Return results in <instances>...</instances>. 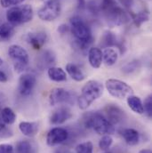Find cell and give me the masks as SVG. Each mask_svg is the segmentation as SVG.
<instances>
[{
  "instance_id": "cell-1",
  "label": "cell",
  "mask_w": 152,
  "mask_h": 153,
  "mask_svg": "<svg viewBox=\"0 0 152 153\" xmlns=\"http://www.w3.org/2000/svg\"><path fill=\"white\" fill-rule=\"evenodd\" d=\"M70 29L75 38L76 46L81 50L87 49L93 41L91 29L81 17L76 15L70 18Z\"/></svg>"
},
{
  "instance_id": "cell-2",
  "label": "cell",
  "mask_w": 152,
  "mask_h": 153,
  "mask_svg": "<svg viewBox=\"0 0 152 153\" xmlns=\"http://www.w3.org/2000/svg\"><path fill=\"white\" fill-rule=\"evenodd\" d=\"M104 92V85L98 80H89L82 87L81 94L76 98V102L81 110H86L93 102L98 100Z\"/></svg>"
},
{
  "instance_id": "cell-3",
  "label": "cell",
  "mask_w": 152,
  "mask_h": 153,
  "mask_svg": "<svg viewBox=\"0 0 152 153\" xmlns=\"http://www.w3.org/2000/svg\"><path fill=\"white\" fill-rule=\"evenodd\" d=\"M84 126L88 129H93L98 134H113L116 131L113 126L102 113L87 112L83 117Z\"/></svg>"
},
{
  "instance_id": "cell-4",
  "label": "cell",
  "mask_w": 152,
  "mask_h": 153,
  "mask_svg": "<svg viewBox=\"0 0 152 153\" xmlns=\"http://www.w3.org/2000/svg\"><path fill=\"white\" fill-rule=\"evenodd\" d=\"M34 16V11L31 5L22 4L10 7L6 12V20L13 27L30 22Z\"/></svg>"
},
{
  "instance_id": "cell-5",
  "label": "cell",
  "mask_w": 152,
  "mask_h": 153,
  "mask_svg": "<svg viewBox=\"0 0 152 153\" xmlns=\"http://www.w3.org/2000/svg\"><path fill=\"white\" fill-rule=\"evenodd\" d=\"M8 55L13 62V69L18 73H22L28 68L30 56L26 49L19 45H12L8 48Z\"/></svg>"
},
{
  "instance_id": "cell-6",
  "label": "cell",
  "mask_w": 152,
  "mask_h": 153,
  "mask_svg": "<svg viewBox=\"0 0 152 153\" xmlns=\"http://www.w3.org/2000/svg\"><path fill=\"white\" fill-rule=\"evenodd\" d=\"M105 87L109 94L116 99H125L133 94V89L125 81L110 78L105 83Z\"/></svg>"
},
{
  "instance_id": "cell-7",
  "label": "cell",
  "mask_w": 152,
  "mask_h": 153,
  "mask_svg": "<svg viewBox=\"0 0 152 153\" xmlns=\"http://www.w3.org/2000/svg\"><path fill=\"white\" fill-rule=\"evenodd\" d=\"M43 6L38 10V15L44 22H53L61 13V4L59 0H42Z\"/></svg>"
},
{
  "instance_id": "cell-8",
  "label": "cell",
  "mask_w": 152,
  "mask_h": 153,
  "mask_svg": "<svg viewBox=\"0 0 152 153\" xmlns=\"http://www.w3.org/2000/svg\"><path fill=\"white\" fill-rule=\"evenodd\" d=\"M102 14L110 26H122L130 21L128 13L118 4L102 12Z\"/></svg>"
},
{
  "instance_id": "cell-9",
  "label": "cell",
  "mask_w": 152,
  "mask_h": 153,
  "mask_svg": "<svg viewBox=\"0 0 152 153\" xmlns=\"http://www.w3.org/2000/svg\"><path fill=\"white\" fill-rule=\"evenodd\" d=\"M76 102L75 94L62 87H55L51 90L49 94V102L52 106L58 104H70L73 105Z\"/></svg>"
},
{
  "instance_id": "cell-10",
  "label": "cell",
  "mask_w": 152,
  "mask_h": 153,
  "mask_svg": "<svg viewBox=\"0 0 152 153\" xmlns=\"http://www.w3.org/2000/svg\"><path fill=\"white\" fill-rule=\"evenodd\" d=\"M37 85V78L31 73H23L19 77L18 91L22 96H30Z\"/></svg>"
},
{
  "instance_id": "cell-11",
  "label": "cell",
  "mask_w": 152,
  "mask_h": 153,
  "mask_svg": "<svg viewBox=\"0 0 152 153\" xmlns=\"http://www.w3.org/2000/svg\"><path fill=\"white\" fill-rule=\"evenodd\" d=\"M70 134L63 127H53L46 134V143L50 147H53L65 143L69 139Z\"/></svg>"
},
{
  "instance_id": "cell-12",
  "label": "cell",
  "mask_w": 152,
  "mask_h": 153,
  "mask_svg": "<svg viewBox=\"0 0 152 153\" xmlns=\"http://www.w3.org/2000/svg\"><path fill=\"white\" fill-rule=\"evenodd\" d=\"M103 115L113 126L120 124L125 118V111L120 107H118L115 104H108L104 108V114Z\"/></svg>"
},
{
  "instance_id": "cell-13",
  "label": "cell",
  "mask_w": 152,
  "mask_h": 153,
  "mask_svg": "<svg viewBox=\"0 0 152 153\" xmlns=\"http://www.w3.org/2000/svg\"><path fill=\"white\" fill-rule=\"evenodd\" d=\"M72 117V112L67 106H61L53 111L49 117V122L52 125H62Z\"/></svg>"
},
{
  "instance_id": "cell-14",
  "label": "cell",
  "mask_w": 152,
  "mask_h": 153,
  "mask_svg": "<svg viewBox=\"0 0 152 153\" xmlns=\"http://www.w3.org/2000/svg\"><path fill=\"white\" fill-rule=\"evenodd\" d=\"M24 39L33 49L39 50L46 43L48 36L44 31L29 32L24 36Z\"/></svg>"
},
{
  "instance_id": "cell-15",
  "label": "cell",
  "mask_w": 152,
  "mask_h": 153,
  "mask_svg": "<svg viewBox=\"0 0 152 153\" xmlns=\"http://www.w3.org/2000/svg\"><path fill=\"white\" fill-rule=\"evenodd\" d=\"M56 63L55 53L52 50H44L39 56L38 66L41 69H49L50 67L54 66Z\"/></svg>"
},
{
  "instance_id": "cell-16",
  "label": "cell",
  "mask_w": 152,
  "mask_h": 153,
  "mask_svg": "<svg viewBox=\"0 0 152 153\" xmlns=\"http://www.w3.org/2000/svg\"><path fill=\"white\" fill-rule=\"evenodd\" d=\"M88 62L93 69H99L102 64V51L99 47H91L88 51Z\"/></svg>"
},
{
  "instance_id": "cell-17",
  "label": "cell",
  "mask_w": 152,
  "mask_h": 153,
  "mask_svg": "<svg viewBox=\"0 0 152 153\" xmlns=\"http://www.w3.org/2000/svg\"><path fill=\"white\" fill-rule=\"evenodd\" d=\"M19 129L23 135L27 137H33L38 134L39 126L37 122L22 121L19 124Z\"/></svg>"
},
{
  "instance_id": "cell-18",
  "label": "cell",
  "mask_w": 152,
  "mask_h": 153,
  "mask_svg": "<svg viewBox=\"0 0 152 153\" xmlns=\"http://www.w3.org/2000/svg\"><path fill=\"white\" fill-rule=\"evenodd\" d=\"M121 135L123 136L126 144L130 146H135L139 143L140 141V134L134 128H125L121 132Z\"/></svg>"
},
{
  "instance_id": "cell-19",
  "label": "cell",
  "mask_w": 152,
  "mask_h": 153,
  "mask_svg": "<svg viewBox=\"0 0 152 153\" xmlns=\"http://www.w3.org/2000/svg\"><path fill=\"white\" fill-rule=\"evenodd\" d=\"M66 72L73 80H75L76 82H81L85 80L86 77L85 74L82 71V69L78 65L72 62H70L66 65Z\"/></svg>"
},
{
  "instance_id": "cell-20",
  "label": "cell",
  "mask_w": 152,
  "mask_h": 153,
  "mask_svg": "<svg viewBox=\"0 0 152 153\" xmlns=\"http://www.w3.org/2000/svg\"><path fill=\"white\" fill-rule=\"evenodd\" d=\"M47 75L53 82H64L67 80V73L61 67H50L49 69H47Z\"/></svg>"
},
{
  "instance_id": "cell-21",
  "label": "cell",
  "mask_w": 152,
  "mask_h": 153,
  "mask_svg": "<svg viewBox=\"0 0 152 153\" xmlns=\"http://www.w3.org/2000/svg\"><path fill=\"white\" fill-rule=\"evenodd\" d=\"M126 102L127 104L129 106V108L136 114H143L144 111H143V103L142 101L141 100V98L139 96L136 95H129L126 98Z\"/></svg>"
},
{
  "instance_id": "cell-22",
  "label": "cell",
  "mask_w": 152,
  "mask_h": 153,
  "mask_svg": "<svg viewBox=\"0 0 152 153\" xmlns=\"http://www.w3.org/2000/svg\"><path fill=\"white\" fill-rule=\"evenodd\" d=\"M118 60V53L117 52L111 48L108 47L102 51V62H104L107 66L111 67L116 63Z\"/></svg>"
},
{
  "instance_id": "cell-23",
  "label": "cell",
  "mask_w": 152,
  "mask_h": 153,
  "mask_svg": "<svg viewBox=\"0 0 152 153\" xmlns=\"http://www.w3.org/2000/svg\"><path fill=\"white\" fill-rule=\"evenodd\" d=\"M15 30L10 23H3L0 25V43L7 42L14 36Z\"/></svg>"
},
{
  "instance_id": "cell-24",
  "label": "cell",
  "mask_w": 152,
  "mask_h": 153,
  "mask_svg": "<svg viewBox=\"0 0 152 153\" xmlns=\"http://www.w3.org/2000/svg\"><path fill=\"white\" fill-rule=\"evenodd\" d=\"M129 13L133 19V23L138 28H140L143 23L149 22V20H150V13L148 12L142 11V12H139V13H133L131 11Z\"/></svg>"
},
{
  "instance_id": "cell-25",
  "label": "cell",
  "mask_w": 152,
  "mask_h": 153,
  "mask_svg": "<svg viewBox=\"0 0 152 153\" xmlns=\"http://www.w3.org/2000/svg\"><path fill=\"white\" fill-rule=\"evenodd\" d=\"M101 45L103 47V48H108V47H111V46H118L119 47V45L117 43V40H116V37L113 32L110 31V30H107L104 32L102 40H101Z\"/></svg>"
},
{
  "instance_id": "cell-26",
  "label": "cell",
  "mask_w": 152,
  "mask_h": 153,
  "mask_svg": "<svg viewBox=\"0 0 152 153\" xmlns=\"http://www.w3.org/2000/svg\"><path fill=\"white\" fill-rule=\"evenodd\" d=\"M15 153H36V148L30 141L23 140L16 143Z\"/></svg>"
},
{
  "instance_id": "cell-27",
  "label": "cell",
  "mask_w": 152,
  "mask_h": 153,
  "mask_svg": "<svg viewBox=\"0 0 152 153\" xmlns=\"http://www.w3.org/2000/svg\"><path fill=\"white\" fill-rule=\"evenodd\" d=\"M0 117L5 125H13L16 120V114L9 107H4L1 110Z\"/></svg>"
},
{
  "instance_id": "cell-28",
  "label": "cell",
  "mask_w": 152,
  "mask_h": 153,
  "mask_svg": "<svg viewBox=\"0 0 152 153\" xmlns=\"http://www.w3.org/2000/svg\"><path fill=\"white\" fill-rule=\"evenodd\" d=\"M76 153H93V144L90 141H86L77 144L75 148Z\"/></svg>"
},
{
  "instance_id": "cell-29",
  "label": "cell",
  "mask_w": 152,
  "mask_h": 153,
  "mask_svg": "<svg viewBox=\"0 0 152 153\" xmlns=\"http://www.w3.org/2000/svg\"><path fill=\"white\" fill-rule=\"evenodd\" d=\"M113 143V139L110 134H104L99 141V148L103 152H108Z\"/></svg>"
},
{
  "instance_id": "cell-30",
  "label": "cell",
  "mask_w": 152,
  "mask_h": 153,
  "mask_svg": "<svg viewBox=\"0 0 152 153\" xmlns=\"http://www.w3.org/2000/svg\"><path fill=\"white\" fill-rule=\"evenodd\" d=\"M139 68H140V62L134 60V61H132V62L126 63L122 68V71L125 74H132L134 71H136Z\"/></svg>"
},
{
  "instance_id": "cell-31",
  "label": "cell",
  "mask_w": 152,
  "mask_h": 153,
  "mask_svg": "<svg viewBox=\"0 0 152 153\" xmlns=\"http://www.w3.org/2000/svg\"><path fill=\"white\" fill-rule=\"evenodd\" d=\"M143 103V111H144V113L147 115L148 117H151L152 116V97L151 95H148L144 102H142Z\"/></svg>"
},
{
  "instance_id": "cell-32",
  "label": "cell",
  "mask_w": 152,
  "mask_h": 153,
  "mask_svg": "<svg viewBox=\"0 0 152 153\" xmlns=\"http://www.w3.org/2000/svg\"><path fill=\"white\" fill-rule=\"evenodd\" d=\"M25 0H0V4L4 8H10L22 4Z\"/></svg>"
},
{
  "instance_id": "cell-33",
  "label": "cell",
  "mask_w": 152,
  "mask_h": 153,
  "mask_svg": "<svg viewBox=\"0 0 152 153\" xmlns=\"http://www.w3.org/2000/svg\"><path fill=\"white\" fill-rule=\"evenodd\" d=\"M0 153H14V148L12 144L2 143L0 144Z\"/></svg>"
},
{
  "instance_id": "cell-34",
  "label": "cell",
  "mask_w": 152,
  "mask_h": 153,
  "mask_svg": "<svg viewBox=\"0 0 152 153\" xmlns=\"http://www.w3.org/2000/svg\"><path fill=\"white\" fill-rule=\"evenodd\" d=\"M118 1L121 4V5H123L124 8H125L129 11L134 4V0H118Z\"/></svg>"
},
{
  "instance_id": "cell-35",
  "label": "cell",
  "mask_w": 152,
  "mask_h": 153,
  "mask_svg": "<svg viewBox=\"0 0 152 153\" xmlns=\"http://www.w3.org/2000/svg\"><path fill=\"white\" fill-rule=\"evenodd\" d=\"M57 31H58L60 34L63 35V34H66L67 32L70 31V27H69L68 25H66V24H61V25L58 27Z\"/></svg>"
},
{
  "instance_id": "cell-36",
  "label": "cell",
  "mask_w": 152,
  "mask_h": 153,
  "mask_svg": "<svg viewBox=\"0 0 152 153\" xmlns=\"http://www.w3.org/2000/svg\"><path fill=\"white\" fill-rule=\"evenodd\" d=\"M7 80H8L7 75L4 71H0V83H5L7 82Z\"/></svg>"
},
{
  "instance_id": "cell-37",
  "label": "cell",
  "mask_w": 152,
  "mask_h": 153,
  "mask_svg": "<svg viewBox=\"0 0 152 153\" xmlns=\"http://www.w3.org/2000/svg\"><path fill=\"white\" fill-rule=\"evenodd\" d=\"M77 5H78V8L80 9H83L85 7V0H77Z\"/></svg>"
},
{
  "instance_id": "cell-38",
  "label": "cell",
  "mask_w": 152,
  "mask_h": 153,
  "mask_svg": "<svg viewBox=\"0 0 152 153\" xmlns=\"http://www.w3.org/2000/svg\"><path fill=\"white\" fill-rule=\"evenodd\" d=\"M5 128V124L4 123V121L2 120V118H1V117H0V132L2 131V130H4Z\"/></svg>"
},
{
  "instance_id": "cell-39",
  "label": "cell",
  "mask_w": 152,
  "mask_h": 153,
  "mask_svg": "<svg viewBox=\"0 0 152 153\" xmlns=\"http://www.w3.org/2000/svg\"><path fill=\"white\" fill-rule=\"evenodd\" d=\"M139 153H152L151 151V150H149V149H142V150H141Z\"/></svg>"
},
{
  "instance_id": "cell-40",
  "label": "cell",
  "mask_w": 152,
  "mask_h": 153,
  "mask_svg": "<svg viewBox=\"0 0 152 153\" xmlns=\"http://www.w3.org/2000/svg\"><path fill=\"white\" fill-rule=\"evenodd\" d=\"M3 63H4V61H3V59L0 57V66H1V65H3Z\"/></svg>"
},
{
  "instance_id": "cell-41",
  "label": "cell",
  "mask_w": 152,
  "mask_h": 153,
  "mask_svg": "<svg viewBox=\"0 0 152 153\" xmlns=\"http://www.w3.org/2000/svg\"><path fill=\"white\" fill-rule=\"evenodd\" d=\"M104 153H111V152H109V151H108V152H104Z\"/></svg>"
}]
</instances>
